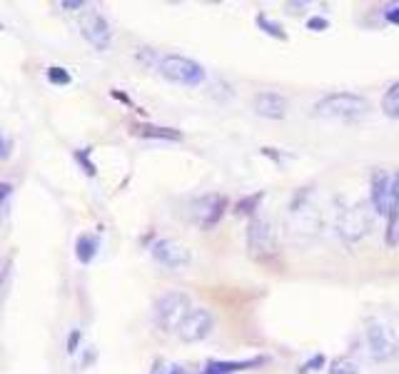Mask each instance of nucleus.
<instances>
[{"instance_id":"obj_1","label":"nucleus","mask_w":399,"mask_h":374,"mask_svg":"<svg viewBox=\"0 0 399 374\" xmlns=\"http://www.w3.org/2000/svg\"><path fill=\"white\" fill-rule=\"evenodd\" d=\"M314 113L330 120H359L370 113V102L357 92H332L314 105Z\"/></svg>"},{"instance_id":"obj_2","label":"nucleus","mask_w":399,"mask_h":374,"mask_svg":"<svg viewBox=\"0 0 399 374\" xmlns=\"http://www.w3.org/2000/svg\"><path fill=\"white\" fill-rule=\"evenodd\" d=\"M190 307V297L180 289H170L165 295H160L155 300L153 314H155V324H158L162 332H177V327L183 324V319L188 317Z\"/></svg>"},{"instance_id":"obj_3","label":"nucleus","mask_w":399,"mask_h":374,"mask_svg":"<svg viewBox=\"0 0 399 374\" xmlns=\"http://www.w3.org/2000/svg\"><path fill=\"white\" fill-rule=\"evenodd\" d=\"M160 75L175 85H185V88H197L205 83V68L200 65L197 60L185 55H165L160 60Z\"/></svg>"},{"instance_id":"obj_4","label":"nucleus","mask_w":399,"mask_h":374,"mask_svg":"<svg viewBox=\"0 0 399 374\" xmlns=\"http://www.w3.org/2000/svg\"><path fill=\"white\" fill-rule=\"evenodd\" d=\"M212 327H215L212 312L205 310V307H192L188 312V317L183 319V324L177 327V337L185 345H195V342H202L205 337H210Z\"/></svg>"},{"instance_id":"obj_5","label":"nucleus","mask_w":399,"mask_h":374,"mask_svg":"<svg viewBox=\"0 0 399 374\" xmlns=\"http://www.w3.org/2000/svg\"><path fill=\"white\" fill-rule=\"evenodd\" d=\"M80 33H83V38H85L88 43L100 53L108 50L110 43H113V30H110V23L95 11H90V13L83 15V20H80Z\"/></svg>"},{"instance_id":"obj_6","label":"nucleus","mask_w":399,"mask_h":374,"mask_svg":"<svg viewBox=\"0 0 399 374\" xmlns=\"http://www.w3.org/2000/svg\"><path fill=\"white\" fill-rule=\"evenodd\" d=\"M150 252H153V257L160 265L170 267V270H183V267H188L192 262L190 249L177 242V240H158Z\"/></svg>"},{"instance_id":"obj_7","label":"nucleus","mask_w":399,"mask_h":374,"mask_svg":"<svg viewBox=\"0 0 399 374\" xmlns=\"http://www.w3.org/2000/svg\"><path fill=\"white\" fill-rule=\"evenodd\" d=\"M225 207H227V200L223 195H205L195 202V220L202 230H210L212 225L220 222Z\"/></svg>"},{"instance_id":"obj_8","label":"nucleus","mask_w":399,"mask_h":374,"mask_svg":"<svg viewBox=\"0 0 399 374\" xmlns=\"http://www.w3.org/2000/svg\"><path fill=\"white\" fill-rule=\"evenodd\" d=\"M247 247L252 255H272L274 252V235L265 220H252L247 227Z\"/></svg>"},{"instance_id":"obj_9","label":"nucleus","mask_w":399,"mask_h":374,"mask_svg":"<svg viewBox=\"0 0 399 374\" xmlns=\"http://www.w3.org/2000/svg\"><path fill=\"white\" fill-rule=\"evenodd\" d=\"M252 105H255V113L260 115V118L282 120L287 115V97L279 95V92H272V90L257 92Z\"/></svg>"},{"instance_id":"obj_10","label":"nucleus","mask_w":399,"mask_h":374,"mask_svg":"<svg viewBox=\"0 0 399 374\" xmlns=\"http://www.w3.org/2000/svg\"><path fill=\"white\" fill-rule=\"evenodd\" d=\"M372 205L377 215H387L392 210V177L387 172H377L372 177Z\"/></svg>"},{"instance_id":"obj_11","label":"nucleus","mask_w":399,"mask_h":374,"mask_svg":"<svg viewBox=\"0 0 399 374\" xmlns=\"http://www.w3.org/2000/svg\"><path fill=\"white\" fill-rule=\"evenodd\" d=\"M367 345H370V354L374 359H387L392 354V342L387 337V329H382L379 324H372L367 329Z\"/></svg>"},{"instance_id":"obj_12","label":"nucleus","mask_w":399,"mask_h":374,"mask_svg":"<svg viewBox=\"0 0 399 374\" xmlns=\"http://www.w3.org/2000/svg\"><path fill=\"white\" fill-rule=\"evenodd\" d=\"M97 249H100V237L92 233H85L80 235L78 242H75V257H78L80 265H90L95 260Z\"/></svg>"},{"instance_id":"obj_13","label":"nucleus","mask_w":399,"mask_h":374,"mask_svg":"<svg viewBox=\"0 0 399 374\" xmlns=\"http://www.w3.org/2000/svg\"><path fill=\"white\" fill-rule=\"evenodd\" d=\"M262 359H245V362H223V359H212L202 367L200 374H234V372H242V369H250L255 364H260Z\"/></svg>"},{"instance_id":"obj_14","label":"nucleus","mask_w":399,"mask_h":374,"mask_svg":"<svg viewBox=\"0 0 399 374\" xmlns=\"http://www.w3.org/2000/svg\"><path fill=\"white\" fill-rule=\"evenodd\" d=\"M382 110L389 118H399V83H394L382 97Z\"/></svg>"},{"instance_id":"obj_15","label":"nucleus","mask_w":399,"mask_h":374,"mask_svg":"<svg viewBox=\"0 0 399 374\" xmlns=\"http://www.w3.org/2000/svg\"><path fill=\"white\" fill-rule=\"evenodd\" d=\"M140 135L160 137V140H180V132L177 130H170V127H155V125H145V127H140Z\"/></svg>"},{"instance_id":"obj_16","label":"nucleus","mask_w":399,"mask_h":374,"mask_svg":"<svg viewBox=\"0 0 399 374\" xmlns=\"http://www.w3.org/2000/svg\"><path fill=\"white\" fill-rule=\"evenodd\" d=\"M330 374H359V369H357V364H354L352 359L340 357V359H335V362H332Z\"/></svg>"},{"instance_id":"obj_17","label":"nucleus","mask_w":399,"mask_h":374,"mask_svg":"<svg viewBox=\"0 0 399 374\" xmlns=\"http://www.w3.org/2000/svg\"><path fill=\"white\" fill-rule=\"evenodd\" d=\"M48 80H50L52 85H68L70 83V73L65 68H48Z\"/></svg>"},{"instance_id":"obj_18","label":"nucleus","mask_w":399,"mask_h":374,"mask_svg":"<svg viewBox=\"0 0 399 374\" xmlns=\"http://www.w3.org/2000/svg\"><path fill=\"white\" fill-rule=\"evenodd\" d=\"M257 23H260V28H265V33H267V35H274V38L285 40V33H282V28H279L277 23H270V20H267L265 15L257 18Z\"/></svg>"},{"instance_id":"obj_19","label":"nucleus","mask_w":399,"mask_h":374,"mask_svg":"<svg viewBox=\"0 0 399 374\" xmlns=\"http://www.w3.org/2000/svg\"><path fill=\"white\" fill-rule=\"evenodd\" d=\"M153 374H185V369L177 367V364H162V362H158V364H155V369H153Z\"/></svg>"},{"instance_id":"obj_20","label":"nucleus","mask_w":399,"mask_h":374,"mask_svg":"<svg viewBox=\"0 0 399 374\" xmlns=\"http://www.w3.org/2000/svg\"><path fill=\"white\" fill-rule=\"evenodd\" d=\"M78 345H80V329H73L68 337V345H65V349L73 354V352H78Z\"/></svg>"},{"instance_id":"obj_21","label":"nucleus","mask_w":399,"mask_h":374,"mask_svg":"<svg viewBox=\"0 0 399 374\" xmlns=\"http://www.w3.org/2000/svg\"><path fill=\"white\" fill-rule=\"evenodd\" d=\"M75 158H78V162H80V165H83V167H88V170H85V172H88V175H90V177H92V175H95V172H97V170H95V165H92V162H90V160H88V158H85V155H83V153H75Z\"/></svg>"},{"instance_id":"obj_22","label":"nucleus","mask_w":399,"mask_h":374,"mask_svg":"<svg viewBox=\"0 0 399 374\" xmlns=\"http://www.w3.org/2000/svg\"><path fill=\"white\" fill-rule=\"evenodd\" d=\"M8 272H10V257H8V260H0V289H3V284H6Z\"/></svg>"},{"instance_id":"obj_23","label":"nucleus","mask_w":399,"mask_h":374,"mask_svg":"<svg viewBox=\"0 0 399 374\" xmlns=\"http://www.w3.org/2000/svg\"><path fill=\"white\" fill-rule=\"evenodd\" d=\"M60 8H63V11H83L85 3H83V0H63Z\"/></svg>"},{"instance_id":"obj_24","label":"nucleus","mask_w":399,"mask_h":374,"mask_svg":"<svg viewBox=\"0 0 399 374\" xmlns=\"http://www.w3.org/2000/svg\"><path fill=\"white\" fill-rule=\"evenodd\" d=\"M10 193H13V185H10V182H0V205H3L8 198H10Z\"/></svg>"},{"instance_id":"obj_25","label":"nucleus","mask_w":399,"mask_h":374,"mask_svg":"<svg viewBox=\"0 0 399 374\" xmlns=\"http://www.w3.org/2000/svg\"><path fill=\"white\" fill-rule=\"evenodd\" d=\"M387 20H389V23H394V25H399V6L389 8V11H387Z\"/></svg>"},{"instance_id":"obj_26","label":"nucleus","mask_w":399,"mask_h":374,"mask_svg":"<svg viewBox=\"0 0 399 374\" xmlns=\"http://www.w3.org/2000/svg\"><path fill=\"white\" fill-rule=\"evenodd\" d=\"M10 155V145H8L6 137H0V160H6Z\"/></svg>"},{"instance_id":"obj_27","label":"nucleus","mask_w":399,"mask_h":374,"mask_svg":"<svg viewBox=\"0 0 399 374\" xmlns=\"http://www.w3.org/2000/svg\"><path fill=\"white\" fill-rule=\"evenodd\" d=\"M309 28H327V20H309Z\"/></svg>"}]
</instances>
